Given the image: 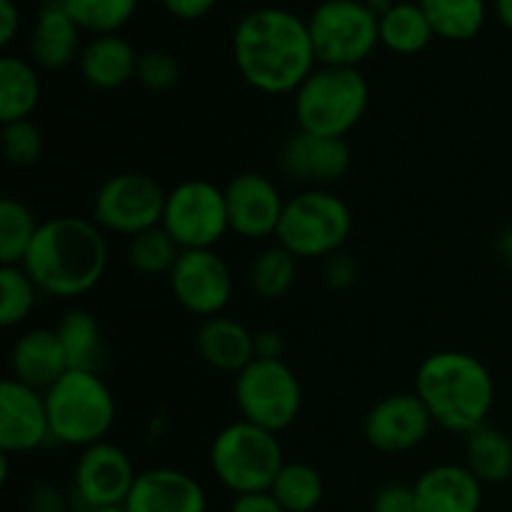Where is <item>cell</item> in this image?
Wrapping results in <instances>:
<instances>
[{"instance_id": "6da1fadb", "label": "cell", "mask_w": 512, "mask_h": 512, "mask_svg": "<svg viewBox=\"0 0 512 512\" xmlns=\"http://www.w3.org/2000/svg\"><path fill=\"white\" fill-rule=\"evenodd\" d=\"M233 60L240 78L268 95L295 93L315 70L308 20L285 8H258L233 30Z\"/></svg>"}, {"instance_id": "7a4b0ae2", "label": "cell", "mask_w": 512, "mask_h": 512, "mask_svg": "<svg viewBox=\"0 0 512 512\" xmlns=\"http://www.w3.org/2000/svg\"><path fill=\"white\" fill-rule=\"evenodd\" d=\"M108 258V240L93 218L60 215L40 223L23 268L43 295L73 300L103 280Z\"/></svg>"}, {"instance_id": "3957f363", "label": "cell", "mask_w": 512, "mask_h": 512, "mask_svg": "<svg viewBox=\"0 0 512 512\" xmlns=\"http://www.w3.org/2000/svg\"><path fill=\"white\" fill-rule=\"evenodd\" d=\"M415 393L435 425L455 435L483 428L495 403V383L480 358L463 350H440L420 363Z\"/></svg>"}, {"instance_id": "277c9868", "label": "cell", "mask_w": 512, "mask_h": 512, "mask_svg": "<svg viewBox=\"0 0 512 512\" xmlns=\"http://www.w3.org/2000/svg\"><path fill=\"white\" fill-rule=\"evenodd\" d=\"M293 95L300 130L345 138L368 110L370 85L358 68L320 65Z\"/></svg>"}, {"instance_id": "5b68a950", "label": "cell", "mask_w": 512, "mask_h": 512, "mask_svg": "<svg viewBox=\"0 0 512 512\" xmlns=\"http://www.w3.org/2000/svg\"><path fill=\"white\" fill-rule=\"evenodd\" d=\"M285 463L278 435L243 418L225 425L210 445V470L235 495L270 493Z\"/></svg>"}, {"instance_id": "8992f818", "label": "cell", "mask_w": 512, "mask_h": 512, "mask_svg": "<svg viewBox=\"0 0 512 512\" xmlns=\"http://www.w3.org/2000/svg\"><path fill=\"white\" fill-rule=\"evenodd\" d=\"M50 433L70 448L103 443L115 423V398L100 373L68 370L53 388L45 390Z\"/></svg>"}, {"instance_id": "52a82bcc", "label": "cell", "mask_w": 512, "mask_h": 512, "mask_svg": "<svg viewBox=\"0 0 512 512\" xmlns=\"http://www.w3.org/2000/svg\"><path fill=\"white\" fill-rule=\"evenodd\" d=\"M350 230L353 215L343 198L325 188H305L285 200L275 238L298 260H315L340 253Z\"/></svg>"}, {"instance_id": "ba28073f", "label": "cell", "mask_w": 512, "mask_h": 512, "mask_svg": "<svg viewBox=\"0 0 512 512\" xmlns=\"http://www.w3.org/2000/svg\"><path fill=\"white\" fill-rule=\"evenodd\" d=\"M308 28L320 65L358 68L380 43V20L365 0H323Z\"/></svg>"}, {"instance_id": "9c48e42d", "label": "cell", "mask_w": 512, "mask_h": 512, "mask_svg": "<svg viewBox=\"0 0 512 512\" xmlns=\"http://www.w3.org/2000/svg\"><path fill=\"white\" fill-rule=\"evenodd\" d=\"M235 403L248 423L270 433H283L303 410V388L285 360L255 358L235 375Z\"/></svg>"}, {"instance_id": "30bf717a", "label": "cell", "mask_w": 512, "mask_h": 512, "mask_svg": "<svg viewBox=\"0 0 512 512\" xmlns=\"http://www.w3.org/2000/svg\"><path fill=\"white\" fill-rule=\"evenodd\" d=\"M165 200L168 193L150 175L135 170L110 175L95 190L93 220L103 233L135 238L163 223Z\"/></svg>"}, {"instance_id": "8fae6325", "label": "cell", "mask_w": 512, "mask_h": 512, "mask_svg": "<svg viewBox=\"0 0 512 512\" xmlns=\"http://www.w3.org/2000/svg\"><path fill=\"white\" fill-rule=\"evenodd\" d=\"M160 225L180 250H213L230 230L225 190L200 178L175 185Z\"/></svg>"}, {"instance_id": "7c38bea8", "label": "cell", "mask_w": 512, "mask_h": 512, "mask_svg": "<svg viewBox=\"0 0 512 512\" xmlns=\"http://www.w3.org/2000/svg\"><path fill=\"white\" fill-rule=\"evenodd\" d=\"M138 473L120 445L95 443L83 448L73 470V508L78 512L93 508H118L125 505Z\"/></svg>"}, {"instance_id": "4fadbf2b", "label": "cell", "mask_w": 512, "mask_h": 512, "mask_svg": "<svg viewBox=\"0 0 512 512\" xmlns=\"http://www.w3.org/2000/svg\"><path fill=\"white\" fill-rule=\"evenodd\" d=\"M168 283L180 308L203 320L223 315L233 298V273L215 250H183Z\"/></svg>"}, {"instance_id": "5bb4252c", "label": "cell", "mask_w": 512, "mask_h": 512, "mask_svg": "<svg viewBox=\"0 0 512 512\" xmlns=\"http://www.w3.org/2000/svg\"><path fill=\"white\" fill-rule=\"evenodd\" d=\"M433 425L418 393H393L370 408L363 430L370 448L385 455H398L418 448Z\"/></svg>"}, {"instance_id": "9a60e30c", "label": "cell", "mask_w": 512, "mask_h": 512, "mask_svg": "<svg viewBox=\"0 0 512 512\" xmlns=\"http://www.w3.org/2000/svg\"><path fill=\"white\" fill-rule=\"evenodd\" d=\"M50 433L45 393L5 378L0 383V453L25 455L43 448Z\"/></svg>"}, {"instance_id": "2e32d148", "label": "cell", "mask_w": 512, "mask_h": 512, "mask_svg": "<svg viewBox=\"0 0 512 512\" xmlns=\"http://www.w3.org/2000/svg\"><path fill=\"white\" fill-rule=\"evenodd\" d=\"M223 190L233 233L248 240H260L278 233L285 198L268 175L238 173L228 180Z\"/></svg>"}, {"instance_id": "e0dca14e", "label": "cell", "mask_w": 512, "mask_h": 512, "mask_svg": "<svg viewBox=\"0 0 512 512\" xmlns=\"http://www.w3.org/2000/svg\"><path fill=\"white\" fill-rule=\"evenodd\" d=\"M350 160L353 153L345 138H325L298 128L280 153V168L290 180L308 188H323L348 173Z\"/></svg>"}, {"instance_id": "ac0fdd59", "label": "cell", "mask_w": 512, "mask_h": 512, "mask_svg": "<svg viewBox=\"0 0 512 512\" xmlns=\"http://www.w3.org/2000/svg\"><path fill=\"white\" fill-rule=\"evenodd\" d=\"M128 512H208L205 488L175 468H150L138 473L125 500Z\"/></svg>"}, {"instance_id": "d6986e66", "label": "cell", "mask_w": 512, "mask_h": 512, "mask_svg": "<svg viewBox=\"0 0 512 512\" xmlns=\"http://www.w3.org/2000/svg\"><path fill=\"white\" fill-rule=\"evenodd\" d=\"M483 488L468 465L458 463L435 465L413 483L418 512H480Z\"/></svg>"}, {"instance_id": "ffe728a7", "label": "cell", "mask_w": 512, "mask_h": 512, "mask_svg": "<svg viewBox=\"0 0 512 512\" xmlns=\"http://www.w3.org/2000/svg\"><path fill=\"white\" fill-rule=\"evenodd\" d=\"M68 370V358L55 328L28 330L10 350V378L40 393L53 388Z\"/></svg>"}, {"instance_id": "44dd1931", "label": "cell", "mask_w": 512, "mask_h": 512, "mask_svg": "<svg viewBox=\"0 0 512 512\" xmlns=\"http://www.w3.org/2000/svg\"><path fill=\"white\" fill-rule=\"evenodd\" d=\"M28 50L33 63L43 70L68 68L80 58V25L65 10L63 0L40 5L30 28Z\"/></svg>"}, {"instance_id": "7402d4cb", "label": "cell", "mask_w": 512, "mask_h": 512, "mask_svg": "<svg viewBox=\"0 0 512 512\" xmlns=\"http://www.w3.org/2000/svg\"><path fill=\"white\" fill-rule=\"evenodd\" d=\"M195 348L210 368L238 375L255 360V333L230 315H215L200 323Z\"/></svg>"}, {"instance_id": "603a6c76", "label": "cell", "mask_w": 512, "mask_h": 512, "mask_svg": "<svg viewBox=\"0 0 512 512\" xmlns=\"http://www.w3.org/2000/svg\"><path fill=\"white\" fill-rule=\"evenodd\" d=\"M138 60L133 45L118 33L113 35H93L90 43L80 50V73L93 88L115 90L138 75Z\"/></svg>"}, {"instance_id": "cb8c5ba5", "label": "cell", "mask_w": 512, "mask_h": 512, "mask_svg": "<svg viewBox=\"0 0 512 512\" xmlns=\"http://www.w3.org/2000/svg\"><path fill=\"white\" fill-rule=\"evenodd\" d=\"M38 65L15 55L0 60V123L28 120L40 103Z\"/></svg>"}, {"instance_id": "d4e9b609", "label": "cell", "mask_w": 512, "mask_h": 512, "mask_svg": "<svg viewBox=\"0 0 512 512\" xmlns=\"http://www.w3.org/2000/svg\"><path fill=\"white\" fill-rule=\"evenodd\" d=\"M60 343H63L65 358H68L70 370H90L98 373L103 365V328L98 318L83 308L68 310L55 325Z\"/></svg>"}, {"instance_id": "484cf974", "label": "cell", "mask_w": 512, "mask_h": 512, "mask_svg": "<svg viewBox=\"0 0 512 512\" xmlns=\"http://www.w3.org/2000/svg\"><path fill=\"white\" fill-rule=\"evenodd\" d=\"M465 465L483 485H503L512 478V440L483 425L465 435Z\"/></svg>"}, {"instance_id": "4316f807", "label": "cell", "mask_w": 512, "mask_h": 512, "mask_svg": "<svg viewBox=\"0 0 512 512\" xmlns=\"http://www.w3.org/2000/svg\"><path fill=\"white\" fill-rule=\"evenodd\" d=\"M435 38L428 15L415 3H395L388 13L380 18V43L388 50L400 55L420 53Z\"/></svg>"}, {"instance_id": "83f0119b", "label": "cell", "mask_w": 512, "mask_h": 512, "mask_svg": "<svg viewBox=\"0 0 512 512\" xmlns=\"http://www.w3.org/2000/svg\"><path fill=\"white\" fill-rule=\"evenodd\" d=\"M435 35L445 40H470L483 30L488 18L485 0H418Z\"/></svg>"}, {"instance_id": "f1b7e54d", "label": "cell", "mask_w": 512, "mask_h": 512, "mask_svg": "<svg viewBox=\"0 0 512 512\" xmlns=\"http://www.w3.org/2000/svg\"><path fill=\"white\" fill-rule=\"evenodd\" d=\"M250 288L265 300H278L295 285L298 278V258L283 245H270L260 250L250 263Z\"/></svg>"}, {"instance_id": "f546056e", "label": "cell", "mask_w": 512, "mask_h": 512, "mask_svg": "<svg viewBox=\"0 0 512 512\" xmlns=\"http://www.w3.org/2000/svg\"><path fill=\"white\" fill-rule=\"evenodd\" d=\"M323 493V478L308 463H285L270 488L285 512H313L323 503Z\"/></svg>"}, {"instance_id": "4dcf8cb0", "label": "cell", "mask_w": 512, "mask_h": 512, "mask_svg": "<svg viewBox=\"0 0 512 512\" xmlns=\"http://www.w3.org/2000/svg\"><path fill=\"white\" fill-rule=\"evenodd\" d=\"M40 223L18 198L0 200V265H23Z\"/></svg>"}, {"instance_id": "1f68e13d", "label": "cell", "mask_w": 512, "mask_h": 512, "mask_svg": "<svg viewBox=\"0 0 512 512\" xmlns=\"http://www.w3.org/2000/svg\"><path fill=\"white\" fill-rule=\"evenodd\" d=\"M180 253L183 250L178 248V243L170 238L163 225L135 235V238H130L128 245V260L133 265V270L140 275H150V278L163 273L170 275Z\"/></svg>"}, {"instance_id": "d6a6232c", "label": "cell", "mask_w": 512, "mask_h": 512, "mask_svg": "<svg viewBox=\"0 0 512 512\" xmlns=\"http://www.w3.org/2000/svg\"><path fill=\"white\" fill-rule=\"evenodd\" d=\"M0 295V323L3 328H15L30 318L43 293L23 265H0Z\"/></svg>"}, {"instance_id": "836d02e7", "label": "cell", "mask_w": 512, "mask_h": 512, "mask_svg": "<svg viewBox=\"0 0 512 512\" xmlns=\"http://www.w3.org/2000/svg\"><path fill=\"white\" fill-rule=\"evenodd\" d=\"M80 30L93 35H113L133 18L138 0H63Z\"/></svg>"}, {"instance_id": "e575fe53", "label": "cell", "mask_w": 512, "mask_h": 512, "mask_svg": "<svg viewBox=\"0 0 512 512\" xmlns=\"http://www.w3.org/2000/svg\"><path fill=\"white\" fill-rule=\"evenodd\" d=\"M0 145H3V158L8 160L13 168H30V165L38 163L40 155H43V130H40L30 118L5 123L3 133H0Z\"/></svg>"}, {"instance_id": "d590c367", "label": "cell", "mask_w": 512, "mask_h": 512, "mask_svg": "<svg viewBox=\"0 0 512 512\" xmlns=\"http://www.w3.org/2000/svg\"><path fill=\"white\" fill-rule=\"evenodd\" d=\"M180 63L173 53L160 48H150L140 55L138 60V75L135 78L153 93H163V90L175 88L180 83Z\"/></svg>"}, {"instance_id": "8d00e7d4", "label": "cell", "mask_w": 512, "mask_h": 512, "mask_svg": "<svg viewBox=\"0 0 512 512\" xmlns=\"http://www.w3.org/2000/svg\"><path fill=\"white\" fill-rule=\"evenodd\" d=\"M73 498L53 483H35L25 493V512H73Z\"/></svg>"}, {"instance_id": "74e56055", "label": "cell", "mask_w": 512, "mask_h": 512, "mask_svg": "<svg viewBox=\"0 0 512 512\" xmlns=\"http://www.w3.org/2000/svg\"><path fill=\"white\" fill-rule=\"evenodd\" d=\"M370 512H418L413 485L388 483L373 495Z\"/></svg>"}, {"instance_id": "f35d334b", "label": "cell", "mask_w": 512, "mask_h": 512, "mask_svg": "<svg viewBox=\"0 0 512 512\" xmlns=\"http://www.w3.org/2000/svg\"><path fill=\"white\" fill-rule=\"evenodd\" d=\"M358 260L348 253H335L325 260V283L333 290H348L358 280Z\"/></svg>"}, {"instance_id": "ab89813d", "label": "cell", "mask_w": 512, "mask_h": 512, "mask_svg": "<svg viewBox=\"0 0 512 512\" xmlns=\"http://www.w3.org/2000/svg\"><path fill=\"white\" fill-rule=\"evenodd\" d=\"M160 3H163V8L168 10L170 15H175V18L198 20L205 18V15L215 8L218 0H160Z\"/></svg>"}, {"instance_id": "60d3db41", "label": "cell", "mask_w": 512, "mask_h": 512, "mask_svg": "<svg viewBox=\"0 0 512 512\" xmlns=\"http://www.w3.org/2000/svg\"><path fill=\"white\" fill-rule=\"evenodd\" d=\"M228 512H285L280 508L278 500L270 493H248V495H235L230 503Z\"/></svg>"}, {"instance_id": "b9f144b4", "label": "cell", "mask_w": 512, "mask_h": 512, "mask_svg": "<svg viewBox=\"0 0 512 512\" xmlns=\"http://www.w3.org/2000/svg\"><path fill=\"white\" fill-rule=\"evenodd\" d=\"M20 30V8L15 0H0V45H10Z\"/></svg>"}, {"instance_id": "7bdbcfd3", "label": "cell", "mask_w": 512, "mask_h": 512, "mask_svg": "<svg viewBox=\"0 0 512 512\" xmlns=\"http://www.w3.org/2000/svg\"><path fill=\"white\" fill-rule=\"evenodd\" d=\"M285 343L275 330H260L255 333V358L260 360H283Z\"/></svg>"}, {"instance_id": "ee69618b", "label": "cell", "mask_w": 512, "mask_h": 512, "mask_svg": "<svg viewBox=\"0 0 512 512\" xmlns=\"http://www.w3.org/2000/svg\"><path fill=\"white\" fill-rule=\"evenodd\" d=\"M495 13H498L500 23L512 30V0H495Z\"/></svg>"}, {"instance_id": "f6af8a7d", "label": "cell", "mask_w": 512, "mask_h": 512, "mask_svg": "<svg viewBox=\"0 0 512 512\" xmlns=\"http://www.w3.org/2000/svg\"><path fill=\"white\" fill-rule=\"evenodd\" d=\"M365 5H368L370 8V13L375 15V18H383L385 13H388L390 8H393L395 5V0H365Z\"/></svg>"}, {"instance_id": "bcb514c9", "label": "cell", "mask_w": 512, "mask_h": 512, "mask_svg": "<svg viewBox=\"0 0 512 512\" xmlns=\"http://www.w3.org/2000/svg\"><path fill=\"white\" fill-rule=\"evenodd\" d=\"M500 253H503V258L508 263H512V230L503 233V238H500Z\"/></svg>"}, {"instance_id": "7dc6e473", "label": "cell", "mask_w": 512, "mask_h": 512, "mask_svg": "<svg viewBox=\"0 0 512 512\" xmlns=\"http://www.w3.org/2000/svg\"><path fill=\"white\" fill-rule=\"evenodd\" d=\"M85 512H128V510H125V505H118V508H93Z\"/></svg>"}, {"instance_id": "c3c4849f", "label": "cell", "mask_w": 512, "mask_h": 512, "mask_svg": "<svg viewBox=\"0 0 512 512\" xmlns=\"http://www.w3.org/2000/svg\"><path fill=\"white\" fill-rule=\"evenodd\" d=\"M45 3H58V0H40V5H45Z\"/></svg>"}]
</instances>
